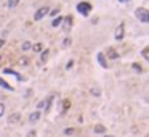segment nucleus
Returning <instances> with one entry per match:
<instances>
[{
	"instance_id": "obj_31",
	"label": "nucleus",
	"mask_w": 149,
	"mask_h": 137,
	"mask_svg": "<svg viewBox=\"0 0 149 137\" xmlns=\"http://www.w3.org/2000/svg\"><path fill=\"white\" fill-rule=\"evenodd\" d=\"M106 137H114V136H106Z\"/></svg>"
},
{
	"instance_id": "obj_20",
	"label": "nucleus",
	"mask_w": 149,
	"mask_h": 137,
	"mask_svg": "<svg viewBox=\"0 0 149 137\" xmlns=\"http://www.w3.org/2000/svg\"><path fill=\"white\" fill-rule=\"evenodd\" d=\"M45 103H47L45 100H40V102L37 103V108H38V110H40V108H43V110H45Z\"/></svg>"
},
{
	"instance_id": "obj_13",
	"label": "nucleus",
	"mask_w": 149,
	"mask_h": 137,
	"mask_svg": "<svg viewBox=\"0 0 149 137\" xmlns=\"http://www.w3.org/2000/svg\"><path fill=\"white\" fill-rule=\"evenodd\" d=\"M32 50H34L35 53H42V50H43V45H42L40 42H37V44H34V45H32Z\"/></svg>"
},
{
	"instance_id": "obj_7",
	"label": "nucleus",
	"mask_w": 149,
	"mask_h": 137,
	"mask_svg": "<svg viewBox=\"0 0 149 137\" xmlns=\"http://www.w3.org/2000/svg\"><path fill=\"white\" fill-rule=\"evenodd\" d=\"M69 108H71V100H69V99H64V100L61 102V113L64 115V113H66Z\"/></svg>"
},
{
	"instance_id": "obj_2",
	"label": "nucleus",
	"mask_w": 149,
	"mask_h": 137,
	"mask_svg": "<svg viewBox=\"0 0 149 137\" xmlns=\"http://www.w3.org/2000/svg\"><path fill=\"white\" fill-rule=\"evenodd\" d=\"M135 16L138 18L139 21H144V23H149V11L146 8H138L135 11Z\"/></svg>"
},
{
	"instance_id": "obj_26",
	"label": "nucleus",
	"mask_w": 149,
	"mask_h": 137,
	"mask_svg": "<svg viewBox=\"0 0 149 137\" xmlns=\"http://www.w3.org/2000/svg\"><path fill=\"white\" fill-rule=\"evenodd\" d=\"M72 65H74V61L69 60V61H67V65H66V70H71V68H72Z\"/></svg>"
},
{
	"instance_id": "obj_28",
	"label": "nucleus",
	"mask_w": 149,
	"mask_h": 137,
	"mask_svg": "<svg viewBox=\"0 0 149 137\" xmlns=\"http://www.w3.org/2000/svg\"><path fill=\"white\" fill-rule=\"evenodd\" d=\"M3 45H5V39H0V49H2Z\"/></svg>"
},
{
	"instance_id": "obj_24",
	"label": "nucleus",
	"mask_w": 149,
	"mask_h": 137,
	"mask_svg": "<svg viewBox=\"0 0 149 137\" xmlns=\"http://www.w3.org/2000/svg\"><path fill=\"white\" fill-rule=\"evenodd\" d=\"M71 42H72V40H71V37H67L66 40L62 42V45H64V47H67V45H71Z\"/></svg>"
},
{
	"instance_id": "obj_9",
	"label": "nucleus",
	"mask_w": 149,
	"mask_h": 137,
	"mask_svg": "<svg viewBox=\"0 0 149 137\" xmlns=\"http://www.w3.org/2000/svg\"><path fill=\"white\" fill-rule=\"evenodd\" d=\"M3 73H5V74H14V76H16V79H19V81H24V77L21 76V74L18 73V71H13V70H10V68L3 70Z\"/></svg>"
},
{
	"instance_id": "obj_25",
	"label": "nucleus",
	"mask_w": 149,
	"mask_h": 137,
	"mask_svg": "<svg viewBox=\"0 0 149 137\" xmlns=\"http://www.w3.org/2000/svg\"><path fill=\"white\" fill-rule=\"evenodd\" d=\"M48 15H50V16H56V15H58V8H55V10H51Z\"/></svg>"
},
{
	"instance_id": "obj_21",
	"label": "nucleus",
	"mask_w": 149,
	"mask_h": 137,
	"mask_svg": "<svg viewBox=\"0 0 149 137\" xmlns=\"http://www.w3.org/2000/svg\"><path fill=\"white\" fill-rule=\"evenodd\" d=\"M64 134H66V136H72L74 129H72V127H67V129H64Z\"/></svg>"
},
{
	"instance_id": "obj_5",
	"label": "nucleus",
	"mask_w": 149,
	"mask_h": 137,
	"mask_svg": "<svg viewBox=\"0 0 149 137\" xmlns=\"http://www.w3.org/2000/svg\"><path fill=\"white\" fill-rule=\"evenodd\" d=\"M124 31H125L124 23H120V24L117 26V29H115V34H114L115 40H122V39H124Z\"/></svg>"
},
{
	"instance_id": "obj_22",
	"label": "nucleus",
	"mask_w": 149,
	"mask_h": 137,
	"mask_svg": "<svg viewBox=\"0 0 149 137\" xmlns=\"http://www.w3.org/2000/svg\"><path fill=\"white\" fill-rule=\"evenodd\" d=\"M3 113H5V103H0V118L3 116Z\"/></svg>"
},
{
	"instance_id": "obj_17",
	"label": "nucleus",
	"mask_w": 149,
	"mask_h": 137,
	"mask_svg": "<svg viewBox=\"0 0 149 137\" xmlns=\"http://www.w3.org/2000/svg\"><path fill=\"white\" fill-rule=\"evenodd\" d=\"M104 131H106V127H104L103 124H96V126H95V132L96 134H103Z\"/></svg>"
},
{
	"instance_id": "obj_27",
	"label": "nucleus",
	"mask_w": 149,
	"mask_h": 137,
	"mask_svg": "<svg viewBox=\"0 0 149 137\" xmlns=\"http://www.w3.org/2000/svg\"><path fill=\"white\" fill-rule=\"evenodd\" d=\"M91 94H93V95H100V92H98L96 89H91Z\"/></svg>"
},
{
	"instance_id": "obj_6",
	"label": "nucleus",
	"mask_w": 149,
	"mask_h": 137,
	"mask_svg": "<svg viewBox=\"0 0 149 137\" xmlns=\"http://www.w3.org/2000/svg\"><path fill=\"white\" fill-rule=\"evenodd\" d=\"M16 63L19 65V66L26 68V66H29V65H31V58H29V56H26V55H23V56H19V58H18Z\"/></svg>"
},
{
	"instance_id": "obj_3",
	"label": "nucleus",
	"mask_w": 149,
	"mask_h": 137,
	"mask_svg": "<svg viewBox=\"0 0 149 137\" xmlns=\"http://www.w3.org/2000/svg\"><path fill=\"white\" fill-rule=\"evenodd\" d=\"M48 11H50V8H48V7H42V8H38V10L35 11V15H34V19H35V21H40V19L45 16V15H48Z\"/></svg>"
},
{
	"instance_id": "obj_23",
	"label": "nucleus",
	"mask_w": 149,
	"mask_h": 137,
	"mask_svg": "<svg viewBox=\"0 0 149 137\" xmlns=\"http://www.w3.org/2000/svg\"><path fill=\"white\" fill-rule=\"evenodd\" d=\"M35 136H37V132L32 129V131H29V132H27V136H26V137H35Z\"/></svg>"
},
{
	"instance_id": "obj_15",
	"label": "nucleus",
	"mask_w": 149,
	"mask_h": 137,
	"mask_svg": "<svg viewBox=\"0 0 149 137\" xmlns=\"http://www.w3.org/2000/svg\"><path fill=\"white\" fill-rule=\"evenodd\" d=\"M18 5H19V0H8L7 2L8 8H14V7H18Z\"/></svg>"
},
{
	"instance_id": "obj_11",
	"label": "nucleus",
	"mask_w": 149,
	"mask_h": 137,
	"mask_svg": "<svg viewBox=\"0 0 149 137\" xmlns=\"http://www.w3.org/2000/svg\"><path fill=\"white\" fill-rule=\"evenodd\" d=\"M48 56H50V50H43V52L40 53V61H42V63H47Z\"/></svg>"
},
{
	"instance_id": "obj_10",
	"label": "nucleus",
	"mask_w": 149,
	"mask_h": 137,
	"mask_svg": "<svg viewBox=\"0 0 149 137\" xmlns=\"http://www.w3.org/2000/svg\"><path fill=\"white\" fill-rule=\"evenodd\" d=\"M98 61H100V65L103 68H108V63H106V56H104V53H98Z\"/></svg>"
},
{
	"instance_id": "obj_16",
	"label": "nucleus",
	"mask_w": 149,
	"mask_h": 137,
	"mask_svg": "<svg viewBox=\"0 0 149 137\" xmlns=\"http://www.w3.org/2000/svg\"><path fill=\"white\" fill-rule=\"evenodd\" d=\"M61 23H62V16H58V18H55V19H53L51 26H53V28H58V26L61 24Z\"/></svg>"
},
{
	"instance_id": "obj_1",
	"label": "nucleus",
	"mask_w": 149,
	"mask_h": 137,
	"mask_svg": "<svg viewBox=\"0 0 149 137\" xmlns=\"http://www.w3.org/2000/svg\"><path fill=\"white\" fill-rule=\"evenodd\" d=\"M77 11H79L80 15H83V16H88V13L91 11V5L88 3V2H80V3L77 5Z\"/></svg>"
},
{
	"instance_id": "obj_8",
	"label": "nucleus",
	"mask_w": 149,
	"mask_h": 137,
	"mask_svg": "<svg viewBox=\"0 0 149 137\" xmlns=\"http://www.w3.org/2000/svg\"><path fill=\"white\" fill-rule=\"evenodd\" d=\"M40 120V111H34V113H31L29 115V123H37V121Z\"/></svg>"
},
{
	"instance_id": "obj_19",
	"label": "nucleus",
	"mask_w": 149,
	"mask_h": 137,
	"mask_svg": "<svg viewBox=\"0 0 149 137\" xmlns=\"http://www.w3.org/2000/svg\"><path fill=\"white\" fill-rule=\"evenodd\" d=\"M21 49L24 50V52H27L29 49H32V44H31V42H24V44H23V47H21Z\"/></svg>"
},
{
	"instance_id": "obj_18",
	"label": "nucleus",
	"mask_w": 149,
	"mask_h": 137,
	"mask_svg": "<svg viewBox=\"0 0 149 137\" xmlns=\"http://www.w3.org/2000/svg\"><path fill=\"white\" fill-rule=\"evenodd\" d=\"M64 21H66V26H64V29H66V31H69V29H71V24H72V18L67 16Z\"/></svg>"
},
{
	"instance_id": "obj_30",
	"label": "nucleus",
	"mask_w": 149,
	"mask_h": 137,
	"mask_svg": "<svg viewBox=\"0 0 149 137\" xmlns=\"http://www.w3.org/2000/svg\"><path fill=\"white\" fill-rule=\"evenodd\" d=\"M120 2H128V0H120Z\"/></svg>"
},
{
	"instance_id": "obj_29",
	"label": "nucleus",
	"mask_w": 149,
	"mask_h": 137,
	"mask_svg": "<svg viewBox=\"0 0 149 137\" xmlns=\"http://www.w3.org/2000/svg\"><path fill=\"white\" fill-rule=\"evenodd\" d=\"M2 60H3V55H2V53H0V61H2Z\"/></svg>"
},
{
	"instance_id": "obj_12",
	"label": "nucleus",
	"mask_w": 149,
	"mask_h": 137,
	"mask_svg": "<svg viewBox=\"0 0 149 137\" xmlns=\"http://www.w3.org/2000/svg\"><path fill=\"white\" fill-rule=\"evenodd\" d=\"M0 87H3V89H7V90H13V87H11V86L8 84V82L5 81V79H2V77H0Z\"/></svg>"
},
{
	"instance_id": "obj_4",
	"label": "nucleus",
	"mask_w": 149,
	"mask_h": 137,
	"mask_svg": "<svg viewBox=\"0 0 149 137\" xmlns=\"http://www.w3.org/2000/svg\"><path fill=\"white\" fill-rule=\"evenodd\" d=\"M19 121H21V113H11V115L7 118L8 124H18Z\"/></svg>"
},
{
	"instance_id": "obj_14",
	"label": "nucleus",
	"mask_w": 149,
	"mask_h": 137,
	"mask_svg": "<svg viewBox=\"0 0 149 137\" xmlns=\"http://www.w3.org/2000/svg\"><path fill=\"white\" fill-rule=\"evenodd\" d=\"M108 56H109V58H112V60H115V58H119V53L115 52L114 49H109L108 50Z\"/></svg>"
}]
</instances>
